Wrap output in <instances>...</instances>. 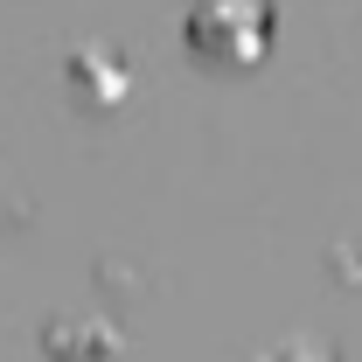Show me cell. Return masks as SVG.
Returning a JSON list of instances; mask_svg holds the SVG:
<instances>
[{"instance_id": "obj_1", "label": "cell", "mask_w": 362, "mask_h": 362, "mask_svg": "<svg viewBox=\"0 0 362 362\" xmlns=\"http://www.w3.org/2000/svg\"><path fill=\"white\" fill-rule=\"evenodd\" d=\"M188 35L216 56H258V42L272 35V7L265 0H195Z\"/></svg>"}]
</instances>
